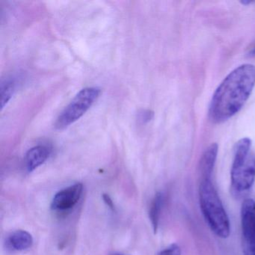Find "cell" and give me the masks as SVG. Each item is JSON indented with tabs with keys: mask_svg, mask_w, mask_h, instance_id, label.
I'll list each match as a JSON object with an SVG mask.
<instances>
[{
	"mask_svg": "<svg viewBox=\"0 0 255 255\" xmlns=\"http://www.w3.org/2000/svg\"><path fill=\"white\" fill-rule=\"evenodd\" d=\"M255 86V66L244 64L231 71L213 94L209 116L213 123L228 120L241 110Z\"/></svg>",
	"mask_w": 255,
	"mask_h": 255,
	"instance_id": "6da1fadb",
	"label": "cell"
},
{
	"mask_svg": "<svg viewBox=\"0 0 255 255\" xmlns=\"http://www.w3.org/2000/svg\"><path fill=\"white\" fill-rule=\"evenodd\" d=\"M199 200L203 215L210 229L221 238L229 237V219L211 180H201Z\"/></svg>",
	"mask_w": 255,
	"mask_h": 255,
	"instance_id": "7a4b0ae2",
	"label": "cell"
},
{
	"mask_svg": "<svg viewBox=\"0 0 255 255\" xmlns=\"http://www.w3.org/2000/svg\"><path fill=\"white\" fill-rule=\"evenodd\" d=\"M252 140L243 138L236 144L231 171V185L237 192H246L255 180V154L251 150Z\"/></svg>",
	"mask_w": 255,
	"mask_h": 255,
	"instance_id": "3957f363",
	"label": "cell"
},
{
	"mask_svg": "<svg viewBox=\"0 0 255 255\" xmlns=\"http://www.w3.org/2000/svg\"><path fill=\"white\" fill-rule=\"evenodd\" d=\"M101 94V89L96 87L82 89L59 115L55 123V128L58 130H63L75 123L89 111Z\"/></svg>",
	"mask_w": 255,
	"mask_h": 255,
	"instance_id": "277c9868",
	"label": "cell"
},
{
	"mask_svg": "<svg viewBox=\"0 0 255 255\" xmlns=\"http://www.w3.org/2000/svg\"><path fill=\"white\" fill-rule=\"evenodd\" d=\"M83 190V184L77 183L59 191L52 201V210L65 211L72 208L81 198Z\"/></svg>",
	"mask_w": 255,
	"mask_h": 255,
	"instance_id": "5b68a950",
	"label": "cell"
},
{
	"mask_svg": "<svg viewBox=\"0 0 255 255\" xmlns=\"http://www.w3.org/2000/svg\"><path fill=\"white\" fill-rule=\"evenodd\" d=\"M241 224L243 243H255V201L245 200L241 207Z\"/></svg>",
	"mask_w": 255,
	"mask_h": 255,
	"instance_id": "8992f818",
	"label": "cell"
},
{
	"mask_svg": "<svg viewBox=\"0 0 255 255\" xmlns=\"http://www.w3.org/2000/svg\"><path fill=\"white\" fill-rule=\"evenodd\" d=\"M51 148L47 145H37L28 150L25 157L26 169L29 172L41 166L50 157Z\"/></svg>",
	"mask_w": 255,
	"mask_h": 255,
	"instance_id": "52a82bcc",
	"label": "cell"
},
{
	"mask_svg": "<svg viewBox=\"0 0 255 255\" xmlns=\"http://www.w3.org/2000/svg\"><path fill=\"white\" fill-rule=\"evenodd\" d=\"M218 149V144L213 143L203 154L200 163L201 180H211L212 173L217 158Z\"/></svg>",
	"mask_w": 255,
	"mask_h": 255,
	"instance_id": "ba28073f",
	"label": "cell"
},
{
	"mask_svg": "<svg viewBox=\"0 0 255 255\" xmlns=\"http://www.w3.org/2000/svg\"><path fill=\"white\" fill-rule=\"evenodd\" d=\"M6 244L12 250L24 251L32 247L33 238L27 231L19 230L11 233L8 236Z\"/></svg>",
	"mask_w": 255,
	"mask_h": 255,
	"instance_id": "9c48e42d",
	"label": "cell"
},
{
	"mask_svg": "<svg viewBox=\"0 0 255 255\" xmlns=\"http://www.w3.org/2000/svg\"><path fill=\"white\" fill-rule=\"evenodd\" d=\"M162 204H163V195L160 192H158L152 200L150 210H149V218L151 222L154 233H156L158 227H159V218H160Z\"/></svg>",
	"mask_w": 255,
	"mask_h": 255,
	"instance_id": "30bf717a",
	"label": "cell"
},
{
	"mask_svg": "<svg viewBox=\"0 0 255 255\" xmlns=\"http://www.w3.org/2000/svg\"><path fill=\"white\" fill-rule=\"evenodd\" d=\"M16 89L15 80L12 78H8L2 82L0 88L1 94V109L3 110L4 107L8 104L10 100L14 95Z\"/></svg>",
	"mask_w": 255,
	"mask_h": 255,
	"instance_id": "8fae6325",
	"label": "cell"
},
{
	"mask_svg": "<svg viewBox=\"0 0 255 255\" xmlns=\"http://www.w3.org/2000/svg\"><path fill=\"white\" fill-rule=\"evenodd\" d=\"M158 255H181V250L177 245L172 244L159 252Z\"/></svg>",
	"mask_w": 255,
	"mask_h": 255,
	"instance_id": "7c38bea8",
	"label": "cell"
},
{
	"mask_svg": "<svg viewBox=\"0 0 255 255\" xmlns=\"http://www.w3.org/2000/svg\"><path fill=\"white\" fill-rule=\"evenodd\" d=\"M244 255H255V243H243Z\"/></svg>",
	"mask_w": 255,
	"mask_h": 255,
	"instance_id": "4fadbf2b",
	"label": "cell"
},
{
	"mask_svg": "<svg viewBox=\"0 0 255 255\" xmlns=\"http://www.w3.org/2000/svg\"><path fill=\"white\" fill-rule=\"evenodd\" d=\"M153 113L152 112L149 111V110H144L142 113H139V121L144 122H148L151 120L153 118Z\"/></svg>",
	"mask_w": 255,
	"mask_h": 255,
	"instance_id": "5bb4252c",
	"label": "cell"
},
{
	"mask_svg": "<svg viewBox=\"0 0 255 255\" xmlns=\"http://www.w3.org/2000/svg\"><path fill=\"white\" fill-rule=\"evenodd\" d=\"M103 200H104V203L111 209L113 211H116V207H115L114 203H113V199L111 197L108 195V194H103L102 195Z\"/></svg>",
	"mask_w": 255,
	"mask_h": 255,
	"instance_id": "9a60e30c",
	"label": "cell"
},
{
	"mask_svg": "<svg viewBox=\"0 0 255 255\" xmlns=\"http://www.w3.org/2000/svg\"><path fill=\"white\" fill-rule=\"evenodd\" d=\"M249 56H255V48L252 49L250 52L249 53Z\"/></svg>",
	"mask_w": 255,
	"mask_h": 255,
	"instance_id": "2e32d148",
	"label": "cell"
},
{
	"mask_svg": "<svg viewBox=\"0 0 255 255\" xmlns=\"http://www.w3.org/2000/svg\"><path fill=\"white\" fill-rule=\"evenodd\" d=\"M110 255H123V254H120V253H113V254H110Z\"/></svg>",
	"mask_w": 255,
	"mask_h": 255,
	"instance_id": "e0dca14e",
	"label": "cell"
}]
</instances>
